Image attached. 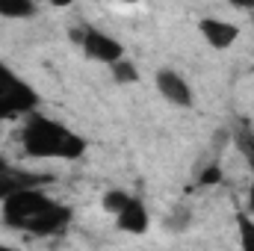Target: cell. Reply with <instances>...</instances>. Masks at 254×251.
I'll list each match as a JSON object with an SVG mask.
<instances>
[{"label":"cell","instance_id":"cell-1","mask_svg":"<svg viewBox=\"0 0 254 251\" xmlns=\"http://www.w3.org/2000/svg\"><path fill=\"white\" fill-rule=\"evenodd\" d=\"M0 219L12 231H24L33 237H54L71 225V210L45 195L42 189H21L0 204Z\"/></svg>","mask_w":254,"mask_h":251},{"label":"cell","instance_id":"cell-2","mask_svg":"<svg viewBox=\"0 0 254 251\" xmlns=\"http://www.w3.org/2000/svg\"><path fill=\"white\" fill-rule=\"evenodd\" d=\"M21 148L33 160H80L86 154V139L57 119L30 113L21 127Z\"/></svg>","mask_w":254,"mask_h":251},{"label":"cell","instance_id":"cell-3","mask_svg":"<svg viewBox=\"0 0 254 251\" xmlns=\"http://www.w3.org/2000/svg\"><path fill=\"white\" fill-rule=\"evenodd\" d=\"M39 107L36 89L21 80L9 65L0 60V119H15V116H30Z\"/></svg>","mask_w":254,"mask_h":251},{"label":"cell","instance_id":"cell-4","mask_svg":"<svg viewBox=\"0 0 254 251\" xmlns=\"http://www.w3.org/2000/svg\"><path fill=\"white\" fill-rule=\"evenodd\" d=\"M71 39L83 48V54H86L89 60H98V63H107V65H116L119 60H125L122 42H119L116 36H110V33L92 27V24H86V27H80V30H71Z\"/></svg>","mask_w":254,"mask_h":251},{"label":"cell","instance_id":"cell-5","mask_svg":"<svg viewBox=\"0 0 254 251\" xmlns=\"http://www.w3.org/2000/svg\"><path fill=\"white\" fill-rule=\"evenodd\" d=\"M154 83H157V92L163 95L166 104L181 107V110H190L192 104H195V95H192L190 83H187L175 68H160L157 77H154Z\"/></svg>","mask_w":254,"mask_h":251},{"label":"cell","instance_id":"cell-6","mask_svg":"<svg viewBox=\"0 0 254 251\" xmlns=\"http://www.w3.org/2000/svg\"><path fill=\"white\" fill-rule=\"evenodd\" d=\"M198 30L204 36V42L216 51H228L237 39H240V27L231 24V21H222V18H201L198 21Z\"/></svg>","mask_w":254,"mask_h":251},{"label":"cell","instance_id":"cell-7","mask_svg":"<svg viewBox=\"0 0 254 251\" xmlns=\"http://www.w3.org/2000/svg\"><path fill=\"white\" fill-rule=\"evenodd\" d=\"M116 225H119V231H125V234H136V237H142L148 228H151V213H148V204L139 198V195H130V201H127V207L116 216Z\"/></svg>","mask_w":254,"mask_h":251},{"label":"cell","instance_id":"cell-8","mask_svg":"<svg viewBox=\"0 0 254 251\" xmlns=\"http://www.w3.org/2000/svg\"><path fill=\"white\" fill-rule=\"evenodd\" d=\"M39 9L36 3L30 0H0V18H12V21H21V18H33Z\"/></svg>","mask_w":254,"mask_h":251},{"label":"cell","instance_id":"cell-9","mask_svg":"<svg viewBox=\"0 0 254 251\" xmlns=\"http://www.w3.org/2000/svg\"><path fill=\"white\" fill-rule=\"evenodd\" d=\"M192 225V207L190 204H175L166 216V231H175V234H184Z\"/></svg>","mask_w":254,"mask_h":251},{"label":"cell","instance_id":"cell-10","mask_svg":"<svg viewBox=\"0 0 254 251\" xmlns=\"http://www.w3.org/2000/svg\"><path fill=\"white\" fill-rule=\"evenodd\" d=\"M127 201H130V192H127V189H107L104 198H101V207H104L107 213L119 216V213L127 207Z\"/></svg>","mask_w":254,"mask_h":251},{"label":"cell","instance_id":"cell-11","mask_svg":"<svg viewBox=\"0 0 254 251\" xmlns=\"http://www.w3.org/2000/svg\"><path fill=\"white\" fill-rule=\"evenodd\" d=\"M237 234H240V249L254 251V219L249 213H237Z\"/></svg>","mask_w":254,"mask_h":251},{"label":"cell","instance_id":"cell-12","mask_svg":"<svg viewBox=\"0 0 254 251\" xmlns=\"http://www.w3.org/2000/svg\"><path fill=\"white\" fill-rule=\"evenodd\" d=\"M110 68H113V80H116V83H122V86L139 80V68H136L133 60H127V57H125V60H119L116 65H110Z\"/></svg>","mask_w":254,"mask_h":251},{"label":"cell","instance_id":"cell-13","mask_svg":"<svg viewBox=\"0 0 254 251\" xmlns=\"http://www.w3.org/2000/svg\"><path fill=\"white\" fill-rule=\"evenodd\" d=\"M216 184H222V166L213 163L198 175V187H216Z\"/></svg>","mask_w":254,"mask_h":251},{"label":"cell","instance_id":"cell-14","mask_svg":"<svg viewBox=\"0 0 254 251\" xmlns=\"http://www.w3.org/2000/svg\"><path fill=\"white\" fill-rule=\"evenodd\" d=\"M243 148H246V154H249V163H252V189H249V210L254 213V139H252V136L246 139V145H243Z\"/></svg>","mask_w":254,"mask_h":251},{"label":"cell","instance_id":"cell-15","mask_svg":"<svg viewBox=\"0 0 254 251\" xmlns=\"http://www.w3.org/2000/svg\"><path fill=\"white\" fill-rule=\"evenodd\" d=\"M0 251H18L15 246H6V243H0Z\"/></svg>","mask_w":254,"mask_h":251}]
</instances>
